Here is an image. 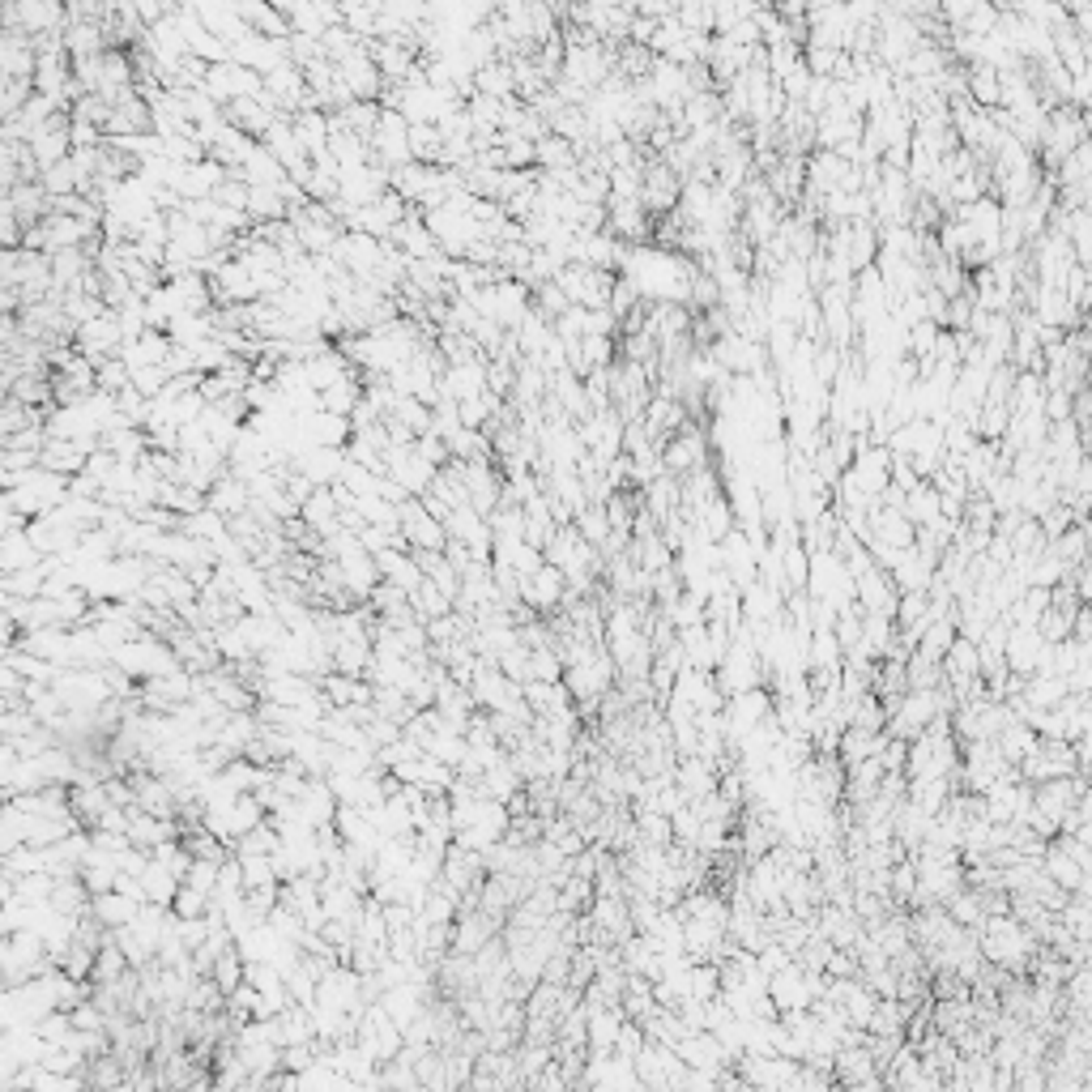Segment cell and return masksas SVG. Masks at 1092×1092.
<instances>
[{
    "label": "cell",
    "mask_w": 1092,
    "mask_h": 1092,
    "mask_svg": "<svg viewBox=\"0 0 1092 1092\" xmlns=\"http://www.w3.org/2000/svg\"><path fill=\"white\" fill-rule=\"evenodd\" d=\"M563 597H568V577H563V568H555V563H543L538 572H530V577H521V602L534 610V615H550Z\"/></svg>",
    "instance_id": "6da1fadb"
},
{
    "label": "cell",
    "mask_w": 1092,
    "mask_h": 1092,
    "mask_svg": "<svg viewBox=\"0 0 1092 1092\" xmlns=\"http://www.w3.org/2000/svg\"><path fill=\"white\" fill-rule=\"evenodd\" d=\"M141 905H146V900H137V896H128V892H120V888H108V892H94V896H90V913H94V918H99L103 926H108V931H120V926H128V922H137V913H141Z\"/></svg>",
    "instance_id": "7a4b0ae2"
},
{
    "label": "cell",
    "mask_w": 1092,
    "mask_h": 1092,
    "mask_svg": "<svg viewBox=\"0 0 1092 1092\" xmlns=\"http://www.w3.org/2000/svg\"><path fill=\"white\" fill-rule=\"evenodd\" d=\"M299 807H303V815H308V824H316V828H333V819H337V807H342V798L333 794V785H328V777H312V781H308V790L299 794Z\"/></svg>",
    "instance_id": "3957f363"
},
{
    "label": "cell",
    "mask_w": 1092,
    "mask_h": 1092,
    "mask_svg": "<svg viewBox=\"0 0 1092 1092\" xmlns=\"http://www.w3.org/2000/svg\"><path fill=\"white\" fill-rule=\"evenodd\" d=\"M380 1003H384V1012H389V1016L397 1020V1025L410 1028L422 1012H427V1003H431V999H427V990H418L415 982H402V985H389V990L380 994Z\"/></svg>",
    "instance_id": "277c9868"
},
{
    "label": "cell",
    "mask_w": 1092,
    "mask_h": 1092,
    "mask_svg": "<svg viewBox=\"0 0 1092 1092\" xmlns=\"http://www.w3.org/2000/svg\"><path fill=\"white\" fill-rule=\"evenodd\" d=\"M43 563V550L34 546V538L26 530H14L5 534L0 543V572H22V568H39Z\"/></svg>",
    "instance_id": "5b68a950"
},
{
    "label": "cell",
    "mask_w": 1092,
    "mask_h": 1092,
    "mask_svg": "<svg viewBox=\"0 0 1092 1092\" xmlns=\"http://www.w3.org/2000/svg\"><path fill=\"white\" fill-rule=\"evenodd\" d=\"M180 884H184V879L175 875L167 862H158V858H150V866L141 871V888H146V900H154V905H167V909H171Z\"/></svg>",
    "instance_id": "8992f818"
},
{
    "label": "cell",
    "mask_w": 1092,
    "mask_h": 1092,
    "mask_svg": "<svg viewBox=\"0 0 1092 1092\" xmlns=\"http://www.w3.org/2000/svg\"><path fill=\"white\" fill-rule=\"evenodd\" d=\"M128 969H133V965H128L124 947L115 943V935H111L108 943L99 947V965H94V982H99V985H111V982H120Z\"/></svg>",
    "instance_id": "52a82bcc"
},
{
    "label": "cell",
    "mask_w": 1092,
    "mask_h": 1092,
    "mask_svg": "<svg viewBox=\"0 0 1092 1092\" xmlns=\"http://www.w3.org/2000/svg\"><path fill=\"white\" fill-rule=\"evenodd\" d=\"M240 862H243V879H248V892H252V888H278V884H282V875H278V866H274V853H240Z\"/></svg>",
    "instance_id": "ba28073f"
},
{
    "label": "cell",
    "mask_w": 1092,
    "mask_h": 1092,
    "mask_svg": "<svg viewBox=\"0 0 1092 1092\" xmlns=\"http://www.w3.org/2000/svg\"><path fill=\"white\" fill-rule=\"evenodd\" d=\"M43 585H47V572H43V568H22V572H5L0 590H5L9 597H39Z\"/></svg>",
    "instance_id": "9c48e42d"
},
{
    "label": "cell",
    "mask_w": 1092,
    "mask_h": 1092,
    "mask_svg": "<svg viewBox=\"0 0 1092 1092\" xmlns=\"http://www.w3.org/2000/svg\"><path fill=\"white\" fill-rule=\"evenodd\" d=\"M209 978H214L222 990H235V985L243 982V956H240V947H231V952H222L218 960H214V969H209Z\"/></svg>",
    "instance_id": "30bf717a"
},
{
    "label": "cell",
    "mask_w": 1092,
    "mask_h": 1092,
    "mask_svg": "<svg viewBox=\"0 0 1092 1092\" xmlns=\"http://www.w3.org/2000/svg\"><path fill=\"white\" fill-rule=\"evenodd\" d=\"M209 900L214 896H205L201 888H193V884H180V892H175V913H180V918H205L209 913Z\"/></svg>",
    "instance_id": "8fae6325"
},
{
    "label": "cell",
    "mask_w": 1092,
    "mask_h": 1092,
    "mask_svg": "<svg viewBox=\"0 0 1092 1092\" xmlns=\"http://www.w3.org/2000/svg\"><path fill=\"white\" fill-rule=\"evenodd\" d=\"M696 461H700V440L691 436V431H687V436H678L671 449H666V465H671V469H687Z\"/></svg>",
    "instance_id": "7c38bea8"
},
{
    "label": "cell",
    "mask_w": 1092,
    "mask_h": 1092,
    "mask_svg": "<svg viewBox=\"0 0 1092 1092\" xmlns=\"http://www.w3.org/2000/svg\"><path fill=\"white\" fill-rule=\"evenodd\" d=\"M218 866L222 862H214V858H197L184 884H193V888H201L205 896H214V892H218Z\"/></svg>",
    "instance_id": "4fadbf2b"
}]
</instances>
